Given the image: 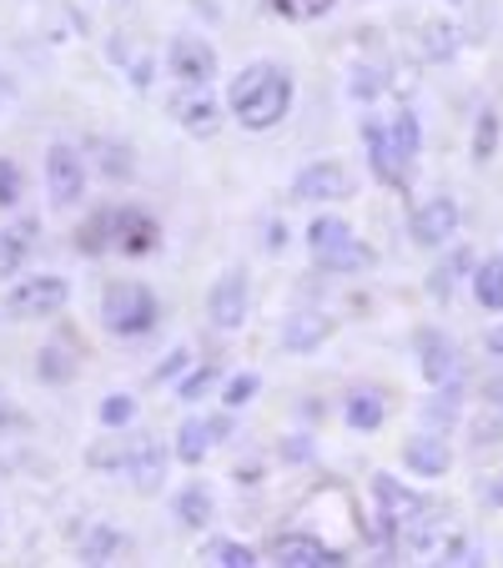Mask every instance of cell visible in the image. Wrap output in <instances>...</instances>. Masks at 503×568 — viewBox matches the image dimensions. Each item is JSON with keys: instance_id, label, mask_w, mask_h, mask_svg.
<instances>
[{"instance_id": "obj_1", "label": "cell", "mask_w": 503, "mask_h": 568, "mask_svg": "<svg viewBox=\"0 0 503 568\" xmlns=\"http://www.w3.org/2000/svg\"><path fill=\"white\" fill-rule=\"evenodd\" d=\"M227 106L247 131H272L292 111V75L268 61L247 65L232 81V91H227Z\"/></svg>"}, {"instance_id": "obj_2", "label": "cell", "mask_w": 503, "mask_h": 568, "mask_svg": "<svg viewBox=\"0 0 503 568\" xmlns=\"http://www.w3.org/2000/svg\"><path fill=\"white\" fill-rule=\"evenodd\" d=\"M161 317L157 297H151V287H141V282H111L107 297H101V322H107V333L117 337H141L151 333Z\"/></svg>"}, {"instance_id": "obj_3", "label": "cell", "mask_w": 503, "mask_h": 568, "mask_svg": "<svg viewBox=\"0 0 503 568\" xmlns=\"http://www.w3.org/2000/svg\"><path fill=\"white\" fill-rule=\"evenodd\" d=\"M308 247H312V257H318L328 272L373 267V252H368L363 242H358L353 226H348L343 216H318V222L308 226Z\"/></svg>"}, {"instance_id": "obj_4", "label": "cell", "mask_w": 503, "mask_h": 568, "mask_svg": "<svg viewBox=\"0 0 503 568\" xmlns=\"http://www.w3.org/2000/svg\"><path fill=\"white\" fill-rule=\"evenodd\" d=\"M66 302H71V282L56 277V272H41V277H26V282L11 287V297H6V317L11 322L56 317Z\"/></svg>"}, {"instance_id": "obj_5", "label": "cell", "mask_w": 503, "mask_h": 568, "mask_svg": "<svg viewBox=\"0 0 503 568\" xmlns=\"http://www.w3.org/2000/svg\"><path fill=\"white\" fill-rule=\"evenodd\" d=\"M46 186H51L56 206H76L87 196V156L71 146V141H56L46 151Z\"/></svg>"}, {"instance_id": "obj_6", "label": "cell", "mask_w": 503, "mask_h": 568, "mask_svg": "<svg viewBox=\"0 0 503 568\" xmlns=\"http://www.w3.org/2000/svg\"><path fill=\"white\" fill-rule=\"evenodd\" d=\"M167 71H172L182 87H207V81L222 71V61H217L212 41H202V36H177V41L167 45Z\"/></svg>"}, {"instance_id": "obj_7", "label": "cell", "mask_w": 503, "mask_h": 568, "mask_svg": "<svg viewBox=\"0 0 503 568\" xmlns=\"http://www.w3.org/2000/svg\"><path fill=\"white\" fill-rule=\"evenodd\" d=\"M111 247H117L121 257H151V252L161 247L157 216L141 212V206H121V212H111Z\"/></svg>"}, {"instance_id": "obj_8", "label": "cell", "mask_w": 503, "mask_h": 568, "mask_svg": "<svg viewBox=\"0 0 503 568\" xmlns=\"http://www.w3.org/2000/svg\"><path fill=\"white\" fill-rule=\"evenodd\" d=\"M268 558L278 568H338V564H348L338 548L322 544V538H312V534H282V538H272Z\"/></svg>"}, {"instance_id": "obj_9", "label": "cell", "mask_w": 503, "mask_h": 568, "mask_svg": "<svg viewBox=\"0 0 503 568\" xmlns=\"http://www.w3.org/2000/svg\"><path fill=\"white\" fill-rule=\"evenodd\" d=\"M292 196L298 202H343V196H353V172L343 161H312L308 172H298Z\"/></svg>"}, {"instance_id": "obj_10", "label": "cell", "mask_w": 503, "mask_h": 568, "mask_svg": "<svg viewBox=\"0 0 503 568\" xmlns=\"http://www.w3.org/2000/svg\"><path fill=\"white\" fill-rule=\"evenodd\" d=\"M172 116H177V126L187 131V136H217L222 131V101L212 97L207 87H187V91H177L172 97Z\"/></svg>"}, {"instance_id": "obj_11", "label": "cell", "mask_w": 503, "mask_h": 568, "mask_svg": "<svg viewBox=\"0 0 503 568\" xmlns=\"http://www.w3.org/2000/svg\"><path fill=\"white\" fill-rule=\"evenodd\" d=\"M459 222H463L459 202L453 196H433V202H423L413 212V242L418 247H449L459 236Z\"/></svg>"}, {"instance_id": "obj_12", "label": "cell", "mask_w": 503, "mask_h": 568, "mask_svg": "<svg viewBox=\"0 0 503 568\" xmlns=\"http://www.w3.org/2000/svg\"><path fill=\"white\" fill-rule=\"evenodd\" d=\"M121 473H127V483L137 494H161V483H167V453L151 438H131V448L121 453Z\"/></svg>"}, {"instance_id": "obj_13", "label": "cell", "mask_w": 503, "mask_h": 568, "mask_svg": "<svg viewBox=\"0 0 503 568\" xmlns=\"http://www.w3.org/2000/svg\"><path fill=\"white\" fill-rule=\"evenodd\" d=\"M247 277L242 272H222L212 287V302H207V312H212V327H222V333H237L247 322Z\"/></svg>"}, {"instance_id": "obj_14", "label": "cell", "mask_w": 503, "mask_h": 568, "mask_svg": "<svg viewBox=\"0 0 503 568\" xmlns=\"http://www.w3.org/2000/svg\"><path fill=\"white\" fill-rule=\"evenodd\" d=\"M227 433H232V418H187L182 428H177V458H182L187 468H197Z\"/></svg>"}, {"instance_id": "obj_15", "label": "cell", "mask_w": 503, "mask_h": 568, "mask_svg": "<svg viewBox=\"0 0 503 568\" xmlns=\"http://www.w3.org/2000/svg\"><path fill=\"white\" fill-rule=\"evenodd\" d=\"M363 141H368V161H373V176H378V182L408 186V172H413V166H403V161H398L393 141H388L383 116H368V121H363Z\"/></svg>"}, {"instance_id": "obj_16", "label": "cell", "mask_w": 503, "mask_h": 568, "mask_svg": "<svg viewBox=\"0 0 503 568\" xmlns=\"http://www.w3.org/2000/svg\"><path fill=\"white\" fill-rule=\"evenodd\" d=\"M418 353H423V377H429L433 387H449L459 383V347L449 343L443 333H418Z\"/></svg>"}, {"instance_id": "obj_17", "label": "cell", "mask_w": 503, "mask_h": 568, "mask_svg": "<svg viewBox=\"0 0 503 568\" xmlns=\"http://www.w3.org/2000/svg\"><path fill=\"white\" fill-rule=\"evenodd\" d=\"M443 518L449 514H439L433 504H423L418 514H408L403 524H398V538H403V548H413V554H433V548H443Z\"/></svg>"}, {"instance_id": "obj_18", "label": "cell", "mask_w": 503, "mask_h": 568, "mask_svg": "<svg viewBox=\"0 0 503 568\" xmlns=\"http://www.w3.org/2000/svg\"><path fill=\"white\" fill-rule=\"evenodd\" d=\"M36 232H41V222H36V216H21L16 226H6V232H0V282L16 277V272L26 267V257H31V247H36Z\"/></svg>"}, {"instance_id": "obj_19", "label": "cell", "mask_w": 503, "mask_h": 568, "mask_svg": "<svg viewBox=\"0 0 503 568\" xmlns=\"http://www.w3.org/2000/svg\"><path fill=\"white\" fill-rule=\"evenodd\" d=\"M403 463L418 473V478H443V473H449V463H453V453H449V443H443V438L423 433V438H408L403 443Z\"/></svg>"}, {"instance_id": "obj_20", "label": "cell", "mask_w": 503, "mask_h": 568, "mask_svg": "<svg viewBox=\"0 0 503 568\" xmlns=\"http://www.w3.org/2000/svg\"><path fill=\"white\" fill-rule=\"evenodd\" d=\"M328 337H332V317H322V312H292L288 327H282V347L288 353H312Z\"/></svg>"}, {"instance_id": "obj_21", "label": "cell", "mask_w": 503, "mask_h": 568, "mask_svg": "<svg viewBox=\"0 0 503 568\" xmlns=\"http://www.w3.org/2000/svg\"><path fill=\"white\" fill-rule=\"evenodd\" d=\"M373 494H378V504H383V518H393V528L403 524L408 514L423 508V498H418L413 488H403L398 478H388V473H373Z\"/></svg>"}, {"instance_id": "obj_22", "label": "cell", "mask_w": 503, "mask_h": 568, "mask_svg": "<svg viewBox=\"0 0 503 568\" xmlns=\"http://www.w3.org/2000/svg\"><path fill=\"white\" fill-rule=\"evenodd\" d=\"M343 418H348V428H353V433H378V428H383V418H388L383 393H378V387L353 393V397H348V408H343Z\"/></svg>"}, {"instance_id": "obj_23", "label": "cell", "mask_w": 503, "mask_h": 568, "mask_svg": "<svg viewBox=\"0 0 503 568\" xmlns=\"http://www.w3.org/2000/svg\"><path fill=\"white\" fill-rule=\"evenodd\" d=\"M473 297H479V307L503 312V257H483L473 267Z\"/></svg>"}, {"instance_id": "obj_24", "label": "cell", "mask_w": 503, "mask_h": 568, "mask_svg": "<svg viewBox=\"0 0 503 568\" xmlns=\"http://www.w3.org/2000/svg\"><path fill=\"white\" fill-rule=\"evenodd\" d=\"M177 518H182L187 528H207L217 518V498L212 488H202V483H192L182 498H177Z\"/></svg>"}, {"instance_id": "obj_25", "label": "cell", "mask_w": 503, "mask_h": 568, "mask_svg": "<svg viewBox=\"0 0 503 568\" xmlns=\"http://www.w3.org/2000/svg\"><path fill=\"white\" fill-rule=\"evenodd\" d=\"M121 548H127V538H121L117 528L97 524V528L87 534V544H81V558H87V564H111V558H117Z\"/></svg>"}, {"instance_id": "obj_26", "label": "cell", "mask_w": 503, "mask_h": 568, "mask_svg": "<svg viewBox=\"0 0 503 568\" xmlns=\"http://www.w3.org/2000/svg\"><path fill=\"white\" fill-rule=\"evenodd\" d=\"M202 558H207V564H217V568H252V564H262L252 548L232 544V538H212V544L202 548Z\"/></svg>"}, {"instance_id": "obj_27", "label": "cell", "mask_w": 503, "mask_h": 568, "mask_svg": "<svg viewBox=\"0 0 503 568\" xmlns=\"http://www.w3.org/2000/svg\"><path fill=\"white\" fill-rule=\"evenodd\" d=\"M469 267H473V257H469V252H463V247H453V257L433 267L429 292H433V297H443V302H449V297H453V287H459V272H469Z\"/></svg>"}, {"instance_id": "obj_28", "label": "cell", "mask_w": 503, "mask_h": 568, "mask_svg": "<svg viewBox=\"0 0 503 568\" xmlns=\"http://www.w3.org/2000/svg\"><path fill=\"white\" fill-rule=\"evenodd\" d=\"M268 6H272V16H282V21L308 26V21H322L338 0H268Z\"/></svg>"}, {"instance_id": "obj_29", "label": "cell", "mask_w": 503, "mask_h": 568, "mask_svg": "<svg viewBox=\"0 0 503 568\" xmlns=\"http://www.w3.org/2000/svg\"><path fill=\"white\" fill-rule=\"evenodd\" d=\"M76 252H87V257H101L111 252V212H97L81 232H76Z\"/></svg>"}, {"instance_id": "obj_30", "label": "cell", "mask_w": 503, "mask_h": 568, "mask_svg": "<svg viewBox=\"0 0 503 568\" xmlns=\"http://www.w3.org/2000/svg\"><path fill=\"white\" fill-rule=\"evenodd\" d=\"M499 156V116H493L489 106L479 111V121H473V161H493Z\"/></svg>"}, {"instance_id": "obj_31", "label": "cell", "mask_w": 503, "mask_h": 568, "mask_svg": "<svg viewBox=\"0 0 503 568\" xmlns=\"http://www.w3.org/2000/svg\"><path fill=\"white\" fill-rule=\"evenodd\" d=\"M36 377H46V383H71V377H76V357H66L61 347H46V353L36 357Z\"/></svg>"}, {"instance_id": "obj_32", "label": "cell", "mask_w": 503, "mask_h": 568, "mask_svg": "<svg viewBox=\"0 0 503 568\" xmlns=\"http://www.w3.org/2000/svg\"><path fill=\"white\" fill-rule=\"evenodd\" d=\"M131 418H137V397L131 393H111L101 403V428H127Z\"/></svg>"}, {"instance_id": "obj_33", "label": "cell", "mask_w": 503, "mask_h": 568, "mask_svg": "<svg viewBox=\"0 0 503 568\" xmlns=\"http://www.w3.org/2000/svg\"><path fill=\"white\" fill-rule=\"evenodd\" d=\"M258 387H262V377H258V373H237L232 383H227L222 403H227V408H247V403L258 397Z\"/></svg>"}, {"instance_id": "obj_34", "label": "cell", "mask_w": 503, "mask_h": 568, "mask_svg": "<svg viewBox=\"0 0 503 568\" xmlns=\"http://www.w3.org/2000/svg\"><path fill=\"white\" fill-rule=\"evenodd\" d=\"M423 51H429L433 61H449V55L459 51V31H453V26H439V21H433V26H429V41H423Z\"/></svg>"}, {"instance_id": "obj_35", "label": "cell", "mask_w": 503, "mask_h": 568, "mask_svg": "<svg viewBox=\"0 0 503 568\" xmlns=\"http://www.w3.org/2000/svg\"><path fill=\"white\" fill-rule=\"evenodd\" d=\"M21 192H26L21 166H16L11 156H0V206H16L21 202Z\"/></svg>"}, {"instance_id": "obj_36", "label": "cell", "mask_w": 503, "mask_h": 568, "mask_svg": "<svg viewBox=\"0 0 503 568\" xmlns=\"http://www.w3.org/2000/svg\"><path fill=\"white\" fill-rule=\"evenodd\" d=\"M217 377H222L217 367H197V373L182 383V403H202V397L217 387Z\"/></svg>"}, {"instance_id": "obj_37", "label": "cell", "mask_w": 503, "mask_h": 568, "mask_svg": "<svg viewBox=\"0 0 503 568\" xmlns=\"http://www.w3.org/2000/svg\"><path fill=\"white\" fill-rule=\"evenodd\" d=\"M423 418H429V423H453V418H459V393H453V383L443 387L439 403H429V408H423Z\"/></svg>"}, {"instance_id": "obj_38", "label": "cell", "mask_w": 503, "mask_h": 568, "mask_svg": "<svg viewBox=\"0 0 503 568\" xmlns=\"http://www.w3.org/2000/svg\"><path fill=\"white\" fill-rule=\"evenodd\" d=\"M187 357H192V353H187V347H172V353H167L157 367H151V383H167V377H177V373H182V367H187Z\"/></svg>"}, {"instance_id": "obj_39", "label": "cell", "mask_w": 503, "mask_h": 568, "mask_svg": "<svg viewBox=\"0 0 503 568\" xmlns=\"http://www.w3.org/2000/svg\"><path fill=\"white\" fill-rule=\"evenodd\" d=\"M378 91H383V71H373V65H363V71H353V97L373 101Z\"/></svg>"}, {"instance_id": "obj_40", "label": "cell", "mask_w": 503, "mask_h": 568, "mask_svg": "<svg viewBox=\"0 0 503 568\" xmlns=\"http://www.w3.org/2000/svg\"><path fill=\"white\" fill-rule=\"evenodd\" d=\"M101 172L117 182V176H131V161H127V146H107V156H101Z\"/></svg>"}, {"instance_id": "obj_41", "label": "cell", "mask_w": 503, "mask_h": 568, "mask_svg": "<svg viewBox=\"0 0 503 568\" xmlns=\"http://www.w3.org/2000/svg\"><path fill=\"white\" fill-rule=\"evenodd\" d=\"M479 494H483V504H489V508H503V473H493Z\"/></svg>"}, {"instance_id": "obj_42", "label": "cell", "mask_w": 503, "mask_h": 568, "mask_svg": "<svg viewBox=\"0 0 503 568\" xmlns=\"http://www.w3.org/2000/svg\"><path fill=\"white\" fill-rule=\"evenodd\" d=\"M483 347H489V353H503V327H489V333H483Z\"/></svg>"}, {"instance_id": "obj_43", "label": "cell", "mask_w": 503, "mask_h": 568, "mask_svg": "<svg viewBox=\"0 0 503 568\" xmlns=\"http://www.w3.org/2000/svg\"><path fill=\"white\" fill-rule=\"evenodd\" d=\"M489 397H493V408L503 413V377H499V383H489Z\"/></svg>"}]
</instances>
